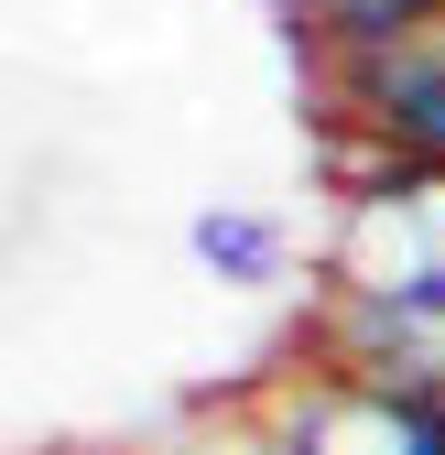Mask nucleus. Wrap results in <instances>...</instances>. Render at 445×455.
<instances>
[{
    "label": "nucleus",
    "instance_id": "f257e3e1",
    "mask_svg": "<svg viewBox=\"0 0 445 455\" xmlns=\"http://www.w3.org/2000/svg\"><path fill=\"white\" fill-rule=\"evenodd\" d=\"M283 455H445V379L348 369L283 423Z\"/></svg>",
    "mask_w": 445,
    "mask_h": 455
},
{
    "label": "nucleus",
    "instance_id": "f03ea898",
    "mask_svg": "<svg viewBox=\"0 0 445 455\" xmlns=\"http://www.w3.org/2000/svg\"><path fill=\"white\" fill-rule=\"evenodd\" d=\"M348 98H359V120L380 131V152H392V163L445 174V22L348 54Z\"/></svg>",
    "mask_w": 445,
    "mask_h": 455
},
{
    "label": "nucleus",
    "instance_id": "7ed1b4c3",
    "mask_svg": "<svg viewBox=\"0 0 445 455\" xmlns=\"http://www.w3.org/2000/svg\"><path fill=\"white\" fill-rule=\"evenodd\" d=\"M445 0H315V33L337 54H369V44H402V33H434Z\"/></svg>",
    "mask_w": 445,
    "mask_h": 455
},
{
    "label": "nucleus",
    "instance_id": "20e7f679",
    "mask_svg": "<svg viewBox=\"0 0 445 455\" xmlns=\"http://www.w3.org/2000/svg\"><path fill=\"white\" fill-rule=\"evenodd\" d=\"M196 260L229 271V282H271V271H283V239H271L261 217H229V206H217V217H196Z\"/></svg>",
    "mask_w": 445,
    "mask_h": 455
}]
</instances>
